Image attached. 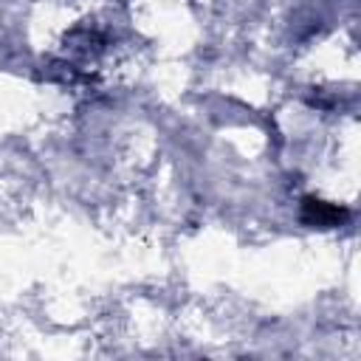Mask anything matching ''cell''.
I'll return each mask as SVG.
<instances>
[{
    "label": "cell",
    "mask_w": 361,
    "mask_h": 361,
    "mask_svg": "<svg viewBox=\"0 0 361 361\" xmlns=\"http://www.w3.org/2000/svg\"><path fill=\"white\" fill-rule=\"evenodd\" d=\"M113 51L116 42L110 31L93 23H82L65 34L54 68L62 73L65 82L90 87L107 73V65L113 62Z\"/></svg>",
    "instance_id": "obj_1"
},
{
    "label": "cell",
    "mask_w": 361,
    "mask_h": 361,
    "mask_svg": "<svg viewBox=\"0 0 361 361\" xmlns=\"http://www.w3.org/2000/svg\"><path fill=\"white\" fill-rule=\"evenodd\" d=\"M347 209L336 206V203H327V200H319V197H305L302 200V223L305 226H313V228H336L347 220Z\"/></svg>",
    "instance_id": "obj_2"
}]
</instances>
